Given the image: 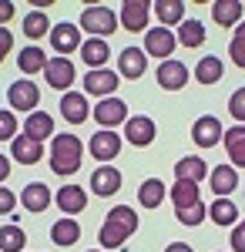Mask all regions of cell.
<instances>
[{
	"label": "cell",
	"mask_w": 245,
	"mask_h": 252,
	"mask_svg": "<svg viewBox=\"0 0 245 252\" xmlns=\"http://www.w3.org/2000/svg\"><path fill=\"white\" fill-rule=\"evenodd\" d=\"M118 81H121V78H118V71L101 67V71H88L81 84H84V91H88V94H94V97H101V101H104V97H114Z\"/></svg>",
	"instance_id": "obj_5"
},
{
	"label": "cell",
	"mask_w": 245,
	"mask_h": 252,
	"mask_svg": "<svg viewBox=\"0 0 245 252\" xmlns=\"http://www.w3.org/2000/svg\"><path fill=\"white\" fill-rule=\"evenodd\" d=\"M24 34H27L31 40L47 37V34H51V20H47V14H44V10H31V14L24 17Z\"/></svg>",
	"instance_id": "obj_34"
},
{
	"label": "cell",
	"mask_w": 245,
	"mask_h": 252,
	"mask_svg": "<svg viewBox=\"0 0 245 252\" xmlns=\"http://www.w3.org/2000/svg\"><path fill=\"white\" fill-rule=\"evenodd\" d=\"M232 249L235 252H245V235L239 229H232Z\"/></svg>",
	"instance_id": "obj_44"
},
{
	"label": "cell",
	"mask_w": 245,
	"mask_h": 252,
	"mask_svg": "<svg viewBox=\"0 0 245 252\" xmlns=\"http://www.w3.org/2000/svg\"><path fill=\"white\" fill-rule=\"evenodd\" d=\"M7 101H10V108L14 111H34L40 101V88L34 81H14L10 88H7Z\"/></svg>",
	"instance_id": "obj_4"
},
{
	"label": "cell",
	"mask_w": 245,
	"mask_h": 252,
	"mask_svg": "<svg viewBox=\"0 0 245 252\" xmlns=\"http://www.w3.org/2000/svg\"><path fill=\"white\" fill-rule=\"evenodd\" d=\"M111 58V47H108V40H97V37H88L81 44V61L91 67V71H101L104 64Z\"/></svg>",
	"instance_id": "obj_18"
},
{
	"label": "cell",
	"mask_w": 245,
	"mask_h": 252,
	"mask_svg": "<svg viewBox=\"0 0 245 252\" xmlns=\"http://www.w3.org/2000/svg\"><path fill=\"white\" fill-rule=\"evenodd\" d=\"M94 118H97V125H101L104 131H111L114 125H124V121H128V104H124L121 97H104V101H97Z\"/></svg>",
	"instance_id": "obj_6"
},
{
	"label": "cell",
	"mask_w": 245,
	"mask_h": 252,
	"mask_svg": "<svg viewBox=\"0 0 245 252\" xmlns=\"http://www.w3.org/2000/svg\"><path fill=\"white\" fill-rule=\"evenodd\" d=\"M44 64H47V54L40 51V47H24L17 58V67L31 78V74H37V71H44Z\"/></svg>",
	"instance_id": "obj_32"
},
{
	"label": "cell",
	"mask_w": 245,
	"mask_h": 252,
	"mask_svg": "<svg viewBox=\"0 0 245 252\" xmlns=\"http://www.w3.org/2000/svg\"><path fill=\"white\" fill-rule=\"evenodd\" d=\"M148 54H145V51H141V47H124V51H121V58H118V78H121V74H124V78H141V74H145V71H148Z\"/></svg>",
	"instance_id": "obj_12"
},
{
	"label": "cell",
	"mask_w": 245,
	"mask_h": 252,
	"mask_svg": "<svg viewBox=\"0 0 245 252\" xmlns=\"http://www.w3.org/2000/svg\"><path fill=\"white\" fill-rule=\"evenodd\" d=\"M185 84H188V67L182 61H161V67H158V88L178 91Z\"/></svg>",
	"instance_id": "obj_11"
},
{
	"label": "cell",
	"mask_w": 245,
	"mask_h": 252,
	"mask_svg": "<svg viewBox=\"0 0 245 252\" xmlns=\"http://www.w3.org/2000/svg\"><path fill=\"white\" fill-rule=\"evenodd\" d=\"M91 252H101V249H91Z\"/></svg>",
	"instance_id": "obj_48"
},
{
	"label": "cell",
	"mask_w": 245,
	"mask_h": 252,
	"mask_svg": "<svg viewBox=\"0 0 245 252\" xmlns=\"http://www.w3.org/2000/svg\"><path fill=\"white\" fill-rule=\"evenodd\" d=\"M228 115L235 118L239 125H245V88H239L235 94L228 97Z\"/></svg>",
	"instance_id": "obj_39"
},
{
	"label": "cell",
	"mask_w": 245,
	"mask_h": 252,
	"mask_svg": "<svg viewBox=\"0 0 245 252\" xmlns=\"http://www.w3.org/2000/svg\"><path fill=\"white\" fill-rule=\"evenodd\" d=\"M7 175H10V158H7V155H0V182H3Z\"/></svg>",
	"instance_id": "obj_45"
},
{
	"label": "cell",
	"mask_w": 245,
	"mask_h": 252,
	"mask_svg": "<svg viewBox=\"0 0 245 252\" xmlns=\"http://www.w3.org/2000/svg\"><path fill=\"white\" fill-rule=\"evenodd\" d=\"M165 195H168L165 182H161V178H148V182H141V189H138V202H141L145 209H158V205L165 202Z\"/></svg>",
	"instance_id": "obj_27"
},
{
	"label": "cell",
	"mask_w": 245,
	"mask_h": 252,
	"mask_svg": "<svg viewBox=\"0 0 245 252\" xmlns=\"http://www.w3.org/2000/svg\"><path fill=\"white\" fill-rule=\"evenodd\" d=\"M14 205H17V195L0 185V215H10V212H14Z\"/></svg>",
	"instance_id": "obj_41"
},
{
	"label": "cell",
	"mask_w": 245,
	"mask_h": 252,
	"mask_svg": "<svg viewBox=\"0 0 245 252\" xmlns=\"http://www.w3.org/2000/svg\"><path fill=\"white\" fill-rule=\"evenodd\" d=\"M51 198H54V195H51V189H47L44 182H31V185L20 192V202H24L27 212H44V209L51 205Z\"/></svg>",
	"instance_id": "obj_21"
},
{
	"label": "cell",
	"mask_w": 245,
	"mask_h": 252,
	"mask_svg": "<svg viewBox=\"0 0 245 252\" xmlns=\"http://www.w3.org/2000/svg\"><path fill=\"white\" fill-rule=\"evenodd\" d=\"M208 182H212V195L225 198V195L239 185V172H235L232 165H215V168L208 172Z\"/></svg>",
	"instance_id": "obj_20"
},
{
	"label": "cell",
	"mask_w": 245,
	"mask_h": 252,
	"mask_svg": "<svg viewBox=\"0 0 245 252\" xmlns=\"http://www.w3.org/2000/svg\"><path fill=\"white\" fill-rule=\"evenodd\" d=\"M175 175H178V182H202L208 175V165L202 161V158H182L178 165H175Z\"/></svg>",
	"instance_id": "obj_29"
},
{
	"label": "cell",
	"mask_w": 245,
	"mask_h": 252,
	"mask_svg": "<svg viewBox=\"0 0 245 252\" xmlns=\"http://www.w3.org/2000/svg\"><path fill=\"white\" fill-rule=\"evenodd\" d=\"M124 138L131 141V145H138V148H145V145H151L154 141V121L145 115H134L124 121Z\"/></svg>",
	"instance_id": "obj_13"
},
{
	"label": "cell",
	"mask_w": 245,
	"mask_h": 252,
	"mask_svg": "<svg viewBox=\"0 0 245 252\" xmlns=\"http://www.w3.org/2000/svg\"><path fill=\"white\" fill-rule=\"evenodd\" d=\"M54 202L61 205V212H67V219L88 209V195H84V189H81V185H64V189L54 195Z\"/></svg>",
	"instance_id": "obj_19"
},
{
	"label": "cell",
	"mask_w": 245,
	"mask_h": 252,
	"mask_svg": "<svg viewBox=\"0 0 245 252\" xmlns=\"http://www.w3.org/2000/svg\"><path fill=\"white\" fill-rule=\"evenodd\" d=\"M222 121L215 115H205L195 121V128H191V138H195V145H202V148H215L218 141H222Z\"/></svg>",
	"instance_id": "obj_10"
},
{
	"label": "cell",
	"mask_w": 245,
	"mask_h": 252,
	"mask_svg": "<svg viewBox=\"0 0 245 252\" xmlns=\"http://www.w3.org/2000/svg\"><path fill=\"white\" fill-rule=\"evenodd\" d=\"M47 37H51V44H54V51L61 54V58L81 47V34H77L74 24H54V31H51Z\"/></svg>",
	"instance_id": "obj_17"
},
{
	"label": "cell",
	"mask_w": 245,
	"mask_h": 252,
	"mask_svg": "<svg viewBox=\"0 0 245 252\" xmlns=\"http://www.w3.org/2000/svg\"><path fill=\"white\" fill-rule=\"evenodd\" d=\"M61 115L67 118L71 125H81V121H88V118H91L88 97L81 94V91H64V97H61Z\"/></svg>",
	"instance_id": "obj_15"
},
{
	"label": "cell",
	"mask_w": 245,
	"mask_h": 252,
	"mask_svg": "<svg viewBox=\"0 0 245 252\" xmlns=\"http://www.w3.org/2000/svg\"><path fill=\"white\" fill-rule=\"evenodd\" d=\"M51 239H54V246H61V249H67V246H74L77 239H81V222H74V219H57L54 225H51Z\"/></svg>",
	"instance_id": "obj_25"
},
{
	"label": "cell",
	"mask_w": 245,
	"mask_h": 252,
	"mask_svg": "<svg viewBox=\"0 0 245 252\" xmlns=\"http://www.w3.org/2000/svg\"><path fill=\"white\" fill-rule=\"evenodd\" d=\"M212 17H215V24H222V27H232V24L242 20V3L239 0H215Z\"/></svg>",
	"instance_id": "obj_28"
},
{
	"label": "cell",
	"mask_w": 245,
	"mask_h": 252,
	"mask_svg": "<svg viewBox=\"0 0 245 252\" xmlns=\"http://www.w3.org/2000/svg\"><path fill=\"white\" fill-rule=\"evenodd\" d=\"M134 232H138V215H134V209L131 205H114L111 212H108V219H104V225H101V232H97V242L104 249H118Z\"/></svg>",
	"instance_id": "obj_1"
},
{
	"label": "cell",
	"mask_w": 245,
	"mask_h": 252,
	"mask_svg": "<svg viewBox=\"0 0 245 252\" xmlns=\"http://www.w3.org/2000/svg\"><path fill=\"white\" fill-rule=\"evenodd\" d=\"M168 195H171V202H175V209H188V205H195V202H202L195 182H175V189H171Z\"/></svg>",
	"instance_id": "obj_33"
},
{
	"label": "cell",
	"mask_w": 245,
	"mask_h": 252,
	"mask_svg": "<svg viewBox=\"0 0 245 252\" xmlns=\"http://www.w3.org/2000/svg\"><path fill=\"white\" fill-rule=\"evenodd\" d=\"M24 135L31 138V141H44V138L54 135V118L44 115V111H31L27 121H24Z\"/></svg>",
	"instance_id": "obj_22"
},
{
	"label": "cell",
	"mask_w": 245,
	"mask_h": 252,
	"mask_svg": "<svg viewBox=\"0 0 245 252\" xmlns=\"http://www.w3.org/2000/svg\"><path fill=\"white\" fill-rule=\"evenodd\" d=\"M10 152H14V158H17L20 165H37L40 155H44V145L40 141H31L27 135H17L10 141Z\"/></svg>",
	"instance_id": "obj_24"
},
{
	"label": "cell",
	"mask_w": 245,
	"mask_h": 252,
	"mask_svg": "<svg viewBox=\"0 0 245 252\" xmlns=\"http://www.w3.org/2000/svg\"><path fill=\"white\" fill-rule=\"evenodd\" d=\"M175 215H178L182 225H198V222L205 219V205L195 202V205H188V209H175Z\"/></svg>",
	"instance_id": "obj_38"
},
{
	"label": "cell",
	"mask_w": 245,
	"mask_h": 252,
	"mask_svg": "<svg viewBox=\"0 0 245 252\" xmlns=\"http://www.w3.org/2000/svg\"><path fill=\"white\" fill-rule=\"evenodd\" d=\"M222 74H225V67H222V61L215 58V54L202 58L198 67H195V81L198 84H215V81H222Z\"/></svg>",
	"instance_id": "obj_30"
},
{
	"label": "cell",
	"mask_w": 245,
	"mask_h": 252,
	"mask_svg": "<svg viewBox=\"0 0 245 252\" xmlns=\"http://www.w3.org/2000/svg\"><path fill=\"white\" fill-rule=\"evenodd\" d=\"M74 64L67 58H54V61H47L44 64V78H47V84L51 88H57V91H64V88H71L74 84Z\"/></svg>",
	"instance_id": "obj_9"
},
{
	"label": "cell",
	"mask_w": 245,
	"mask_h": 252,
	"mask_svg": "<svg viewBox=\"0 0 245 252\" xmlns=\"http://www.w3.org/2000/svg\"><path fill=\"white\" fill-rule=\"evenodd\" d=\"M175 34H171L168 27H154V31H148L145 34V54H151V58L158 61H171V51H175Z\"/></svg>",
	"instance_id": "obj_7"
},
{
	"label": "cell",
	"mask_w": 245,
	"mask_h": 252,
	"mask_svg": "<svg viewBox=\"0 0 245 252\" xmlns=\"http://www.w3.org/2000/svg\"><path fill=\"white\" fill-rule=\"evenodd\" d=\"M27 246V235L20 225H3L0 229V252H20Z\"/></svg>",
	"instance_id": "obj_36"
},
{
	"label": "cell",
	"mask_w": 245,
	"mask_h": 252,
	"mask_svg": "<svg viewBox=\"0 0 245 252\" xmlns=\"http://www.w3.org/2000/svg\"><path fill=\"white\" fill-rule=\"evenodd\" d=\"M10 138H17V115L0 111V141H10Z\"/></svg>",
	"instance_id": "obj_40"
},
{
	"label": "cell",
	"mask_w": 245,
	"mask_h": 252,
	"mask_svg": "<svg viewBox=\"0 0 245 252\" xmlns=\"http://www.w3.org/2000/svg\"><path fill=\"white\" fill-rule=\"evenodd\" d=\"M81 27H84L88 34H94L97 40H104V34H108V37L114 34L118 17H114L111 7H101V3H94V7H88V10L81 14Z\"/></svg>",
	"instance_id": "obj_3"
},
{
	"label": "cell",
	"mask_w": 245,
	"mask_h": 252,
	"mask_svg": "<svg viewBox=\"0 0 245 252\" xmlns=\"http://www.w3.org/2000/svg\"><path fill=\"white\" fill-rule=\"evenodd\" d=\"M165 252H195V249H191V246H185V242H171Z\"/></svg>",
	"instance_id": "obj_46"
},
{
	"label": "cell",
	"mask_w": 245,
	"mask_h": 252,
	"mask_svg": "<svg viewBox=\"0 0 245 252\" xmlns=\"http://www.w3.org/2000/svg\"><path fill=\"white\" fill-rule=\"evenodd\" d=\"M222 141H225V152L232 158V165L235 168H245V125L228 128L225 135H222Z\"/></svg>",
	"instance_id": "obj_23"
},
{
	"label": "cell",
	"mask_w": 245,
	"mask_h": 252,
	"mask_svg": "<svg viewBox=\"0 0 245 252\" xmlns=\"http://www.w3.org/2000/svg\"><path fill=\"white\" fill-rule=\"evenodd\" d=\"M81 158H84L81 138H74V135H54V148H51V172L74 175L77 168H81Z\"/></svg>",
	"instance_id": "obj_2"
},
{
	"label": "cell",
	"mask_w": 245,
	"mask_h": 252,
	"mask_svg": "<svg viewBox=\"0 0 245 252\" xmlns=\"http://www.w3.org/2000/svg\"><path fill=\"white\" fill-rule=\"evenodd\" d=\"M175 40L185 44V47H202V44H205V27H202V20H182Z\"/></svg>",
	"instance_id": "obj_31"
},
{
	"label": "cell",
	"mask_w": 245,
	"mask_h": 252,
	"mask_svg": "<svg viewBox=\"0 0 245 252\" xmlns=\"http://www.w3.org/2000/svg\"><path fill=\"white\" fill-rule=\"evenodd\" d=\"M10 17H14V3L10 0H0V27H7Z\"/></svg>",
	"instance_id": "obj_43"
},
{
	"label": "cell",
	"mask_w": 245,
	"mask_h": 252,
	"mask_svg": "<svg viewBox=\"0 0 245 252\" xmlns=\"http://www.w3.org/2000/svg\"><path fill=\"white\" fill-rule=\"evenodd\" d=\"M148 14H151V3H145V0H124L121 3V27L138 34V31L148 27Z\"/></svg>",
	"instance_id": "obj_8"
},
{
	"label": "cell",
	"mask_w": 245,
	"mask_h": 252,
	"mask_svg": "<svg viewBox=\"0 0 245 252\" xmlns=\"http://www.w3.org/2000/svg\"><path fill=\"white\" fill-rule=\"evenodd\" d=\"M118 189H121V172L118 168H111V165L94 168V175H91V192L108 198V195H118Z\"/></svg>",
	"instance_id": "obj_16"
},
{
	"label": "cell",
	"mask_w": 245,
	"mask_h": 252,
	"mask_svg": "<svg viewBox=\"0 0 245 252\" xmlns=\"http://www.w3.org/2000/svg\"><path fill=\"white\" fill-rule=\"evenodd\" d=\"M208 215L215 219V225H232V222L239 219V209H235L232 198H215L212 209H208Z\"/></svg>",
	"instance_id": "obj_35"
},
{
	"label": "cell",
	"mask_w": 245,
	"mask_h": 252,
	"mask_svg": "<svg viewBox=\"0 0 245 252\" xmlns=\"http://www.w3.org/2000/svg\"><path fill=\"white\" fill-rule=\"evenodd\" d=\"M239 232H242V235H245V219H242V225H239Z\"/></svg>",
	"instance_id": "obj_47"
},
{
	"label": "cell",
	"mask_w": 245,
	"mask_h": 252,
	"mask_svg": "<svg viewBox=\"0 0 245 252\" xmlns=\"http://www.w3.org/2000/svg\"><path fill=\"white\" fill-rule=\"evenodd\" d=\"M118 152H121V138L114 135V131H97L94 138H91V155L101 161V165H108V161H114L118 158Z\"/></svg>",
	"instance_id": "obj_14"
},
{
	"label": "cell",
	"mask_w": 245,
	"mask_h": 252,
	"mask_svg": "<svg viewBox=\"0 0 245 252\" xmlns=\"http://www.w3.org/2000/svg\"><path fill=\"white\" fill-rule=\"evenodd\" d=\"M10 47H14V34H10L7 27H0V61L10 54Z\"/></svg>",
	"instance_id": "obj_42"
},
{
	"label": "cell",
	"mask_w": 245,
	"mask_h": 252,
	"mask_svg": "<svg viewBox=\"0 0 245 252\" xmlns=\"http://www.w3.org/2000/svg\"><path fill=\"white\" fill-rule=\"evenodd\" d=\"M151 10L158 17V27H171V24L185 20V3L182 0H158V3H151Z\"/></svg>",
	"instance_id": "obj_26"
},
{
	"label": "cell",
	"mask_w": 245,
	"mask_h": 252,
	"mask_svg": "<svg viewBox=\"0 0 245 252\" xmlns=\"http://www.w3.org/2000/svg\"><path fill=\"white\" fill-rule=\"evenodd\" d=\"M228 54H232V61H235L239 67H245V20L239 24L235 37H232V44H228Z\"/></svg>",
	"instance_id": "obj_37"
}]
</instances>
